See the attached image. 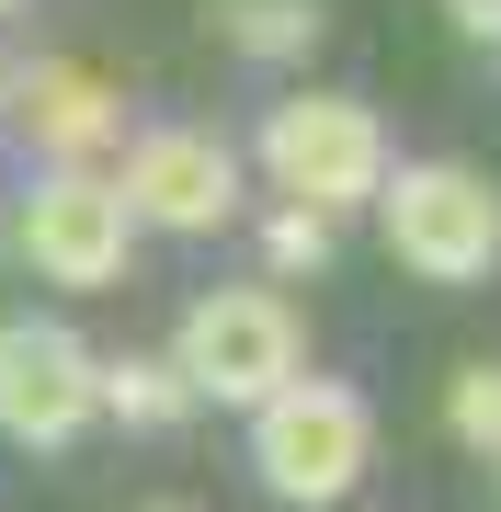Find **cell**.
I'll use <instances>...</instances> for the list:
<instances>
[{
	"label": "cell",
	"mask_w": 501,
	"mask_h": 512,
	"mask_svg": "<svg viewBox=\"0 0 501 512\" xmlns=\"http://www.w3.org/2000/svg\"><path fill=\"white\" fill-rule=\"evenodd\" d=\"M445 23H456V35H479V46H501V0H445Z\"/></svg>",
	"instance_id": "13"
},
{
	"label": "cell",
	"mask_w": 501,
	"mask_h": 512,
	"mask_svg": "<svg viewBox=\"0 0 501 512\" xmlns=\"http://www.w3.org/2000/svg\"><path fill=\"white\" fill-rule=\"evenodd\" d=\"M0 12H23V0H0Z\"/></svg>",
	"instance_id": "15"
},
{
	"label": "cell",
	"mask_w": 501,
	"mask_h": 512,
	"mask_svg": "<svg viewBox=\"0 0 501 512\" xmlns=\"http://www.w3.org/2000/svg\"><path fill=\"white\" fill-rule=\"evenodd\" d=\"M490 467H501V456H490Z\"/></svg>",
	"instance_id": "17"
},
{
	"label": "cell",
	"mask_w": 501,
	"mask_h": 512,
	"mask_svg": "<svg viewBox=\"0 0 501 512\" xmlns=\"http://www.w3.org/2000/svg\"><path fill=\"white\" fill-rule=\"evenodd\" d=\"M103 421V353L57 319H0V444L57 456Z\"/></svg>",
	"instance_id": "5"
},
{
	"label": "cell",
	"mask_w": 501,
	"mask_h": 512,
	"mask_svg": "<svg viewBox=\"0 0 501 512\" xmlns=\"http://www.w3.org/2000/svg\"><path fill=\"white\" fill-rule=\"evenodd\" d=\"M0 92H12V69H0Z\"/></svg>",
	"instance_id": "16"
},
{
	"label": "cell",
	"mask_w": 501,
	"mask_h": 512,
	"mask_svg": "<svg viewBox=\"0 0 501 512\" xmlns=\"http://www.w3.org/2000/svg\"><path fill=\"white\" fill-rule=\"evenodd\" d=\"M445 433L467 456H501V365H456L445 376Z\"/></svg>",
	"instance_id": "11"
},
{
	"label": "cell",
	"mask_w": 501,
	"mask_h": 512,
	"mask_svg": "<svg viewBox=\"0 0 501 512\" xmlns=\"http://www.w3.org/2000/svg\"><path fill=\"white\" fill-rule=\"evenodd\" d=\"M12 239H23V262H35L46 285H80V296L137 262V217L114 205V171H46V183L23 194Z\"/></svg>",
	"instance_id": "6"
},
{
	"label": "cell",
	"mask_w": 501,
	"mask_h": 512,
	"mask_svg": "<svg viewBox=\"0 0 501 512\" xmlns=\"http://www.w3.org/2000/svg\"><path fill=\"white\" fill-rule=\"evenodd\" d=\"M388 251L410 262L422 285H490L501 274V183L479 160H410V171H388Z\"/></svg>",
	"instance_id": "3"
},
{
	"label": "cell",
	"mask_w": 501,
	"mask_h": 512,
	"mask_svg": "<svg viewBox=\"0 0 501 512\" xmlns=\"http://www.w3.org/2000/svg\"><path fill=\"white\" fill-rule=\"evenodd\" d=\"M365 456H376V421H365V387H342V376H297L251 410V478L297 512L342 501L365 478Z\"/></svg>",
	"instance_id": "2"
},
{
	"label": "cell",
	"mask_w": 501,
	"mask_h": 512,
	"mask_svg": "<svg viewBox=\"0 0 501 512\" xmlns=\"http://www.w3.org/2000/svg\"><path fill=\"white\" fill-rule=\"evenodd\" d=\"M149 512H183V501H149Z\"/></svg>",
	"instance_id": "14"
},
{
	"label": "cell",
	"mask_w": 501,
	"mask_h": 512,
	"mask_svg": "<svg viewBox=\"0 0 501 512\" xmlns=\"http://www.w3.org/2000/svg\"><path fill=\"white\" fill-rule=\"evenodd\" d=\"M103 410L126 421V433H183L194 387L171 376V353H126V365H103Z\"/></svg>",
	"instance_id": "9"
},
{
	"label": "cell",
	"mask_w": 501,
	"mask_h": 512,
	"mask_svg": "<svg viewBox=\"0 0 501 512\" xmlns=\"http://www.w3.org/2000/svg\"><path fill=\"white\" fill-rule=\"evenodd\" d=\"M171 376L217 410H262L274 387L308 376V319L285 308L274 285H217L183 308V342H171Z\"/></svg>",
	"instance_id": "1"
},
{
	"label": "cell",
	"mask_w": 501,
	"mask_h": 512,
	"mask_svg": "<svg viewBox=\"0 0 501 512\" xmlns=\"http://www.w3.org/2000/svg\"><path fill=\"white\" fill-rule=\"evenodd\" d=\"M262 171H274L285 205H376L388 194V126H376L353 92H285L262 114Z\"/></svg>",
	"instance_id": "4"
},
{
	"label": "cell",
	"mask_w": 501,
	"mask_h": 512,
	"mask_svg": "<svg viewBox=\"0 0 501 512\" xmlns=\"http://www.w3.org/2000/svg\"><path fill=\"white\" fill-rule=\"evenodd\" d=\"M114 205L137 228H171V239H205L240 217V148H217L205 126H149L114 171Z\"/></svg>",
	"instance_id": "7"
},
{
	"label": "cell",
	"mask_w": 501,
	"mask_h": 512,
	"mask_svg": "<svg viewBox=\"0 0 501 512\" xmlns=\"http://www.w3.org/2000/svg\"><path fill=\"white\" fill-rule=\"evenodd\" d=\"M0 103L23 114V137L46 148V171H92L103 148H114V80H92L80 57H35Z\"/></svg>",
	"instance_id": "8"
},
{
	"label": "cell",
	"mask_w": 501,
	"mask_h": 512,
	"mask_svg": "<svg viewBox=\"0 0 501 512\" xmlns=\"http://www.w3.org/2000/svg\"><path fill=\"white\" fill-rule=\"evenodd\" d=\"M262 262H274V274H319V262H331V217H319V205H274V217H262Z\"/></svg>",
	"instance_id": "12"
},
{
	"label": "cell",
	"mask_w": 501,
	"mask_h": 512,
	"mask_svg": "<svg viewBox=\"0 0 501 512\" xmlns=\"http://www.w3.org/2000/svg\"><path fill=\"white\" fill-rule=\"evenodd\" d=\"M217 35L240 57H308L319 46V0H217Z\"/></svg>",
	"instance_id": "10"
}]
</instances>
